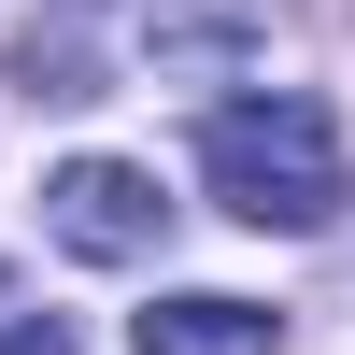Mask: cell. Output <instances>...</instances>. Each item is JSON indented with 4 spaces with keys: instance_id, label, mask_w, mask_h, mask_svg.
Wrapping results in <instances>:
<instances>
[{
    "instance_id": "1",
    "label": "cell",
    "mask_w": 355,
    "mask_h": 355,
    "mask_svg": "<svg viewBox=\"0 0 355 355\" xmlns=\"http://www.w3.org/2000/svg\"><path fill=\"white\" fill-rule=\"evenodd\" d=\"M199 171H214V199L242 227H327L341 214V128H327V100H299V85L227 100L214 128H199Z\"/></svg>"
},
{
    "instance_id": "2",
    "label": "cell",
    "mask_w": 355,
    "mask_h": 355,
    "mask_svg": "<svg viewBox=\"0 0 355 355\" xmlns=\"http://www.w3.org/2000/svg\"><path fill=\"white\" fill-rule=\"evenodd\" d=\"M43 227L71 256H100V270H142V256L171 242V199H157V171H128V157H71V171H43Z\"/></svg>"
},
{
    "instance_id": "3",
    "label": "cell",
    "mask_w": 355,
    "mask_h": 355,
    "mask_svg": "<svg viewBox=\"0 0 355 355\" xmlns=\"http://www.w3.org/2000/svg\"><path fill=\"white\" fill-rule=\"evenodd\" d=\"M128 341L142 355H270V313L256 299H157V313H128Z\"/></svg>"
},
{
    "instance_id": "4",
    "label": "cell",
    "mask_w": 355,
    "mask_h": 355,
    "mask_svg": "<svg viewBox=\"0 0 355 355\" xmlns=\"http://www.w3.org/2000/svg\"><path fill=\"white\" fill-rule=\"evenodd\" d=\"M0 355H71V341H57V313H15V299H0Z\"/></svg>"
}]
</instances>
